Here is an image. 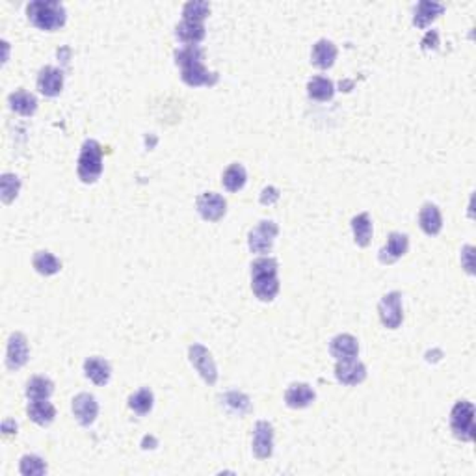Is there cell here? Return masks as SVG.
I'll list each match as a JSON object with an SVG mask.
<instances>
[{"instance_id":"obj_1","label":"cell","mask_w":476,"mask_h":476,"mask_svg":"<svg viewBox=\"0 0 476 476\" xmlns=\"http://www.w3.org/2000/svg\"><path fill=\"white\" fill-rule=\"evenodd\" d=\"M175 64L181 67V79L192 88L196 86H214L218 73H211L203 66V49L190 45L175 52Z\"/></svg>"},{"instance_id":"obj_2","label":"cell","mask_w":476,"mask_h":476,"mask_svg":"<svg viewBox=\"0 0 476 476\" xmlns=\"http://www.w3.org/2000/svg\"><path fill=\"white\" fill-rule=\"evenodd\" d=\"M251 289L261 301H272L279 292L277 261L272 257H259L251 262Z\"/></svg>"},{"instance_id":"obj_3","label":"cell","mask_w":476,"mask_h":476,"mask_svg":"<svg viewBox=\"0 0 476 476\" xmlns=\"http://www.w3.org/2000/svg\"><path fill=\"white\" fill-rule=\"evenodd\" d=\"M26 16L35 28L54 32L66 25V6L56 0H34L26 6Z\"/></svg>"},{"instance_id":"obj_4","label":"cell","mask_w":476,"mask_h":476,"mask_svg":"<svg viewBox=\"0 0 476 476\" xmlns=\"http://www.w3.org/2000/svg\"><path fill=\"white\" fill-rule=\"evenodd\" d=\"M79 177L86 185L95 182L103 173V147L99 141L86 140L82 144L81 156H79Z\"/></svg>"},{"instance_id":"obj_5","label":"cell","mask_w":476,"mask_h":476,"mask_svg":"<svg viewBox=\"0 0 476 476\" xmlns=\"http://www.w3.org/2000/svg\"><path fill=\"white\" fill-rule=\"evenodd\" d=\"M451 428L454 436L461 441H472L475 439V406L471 402L460 400L452 407Z\"/></svg>"},{"instance_id":"obj_6","label":"cell","mask_w":476,"mask_h":476,"mask_svg":"<svg viewBox=\"0 0 476 476\" xmlns=\"http://www.w3.org/2000/svg\"><path fill=\"white\" fill-rule=\"evenodd\" d=\"M277 233H279V227H277L276 221L272 220H262L259 221V226L253 227L248 235V248L253 253H268L274 246V240H276Z\"/></svg>"},{"instance_id":"obj_7","label":"cell","mask_w":476,"mask_h":476,"mask_svg":"<svg viewBox=\"0 0 476 476\" xmlns=\"http://www.w3.org/2000/svg\"><path fill=\"white\" fill-rule=\"evenodd\" d=\"M378 313H380L381 324L387 330H398L404 320V309H402V294L400 292H389L378 303Z\"/></svg>"},{"instance_id":"obj_8","label":"cell","mask_w":476,"mask_h":476,"mask_svg":"<svg viewBox=\"0 0 476 476\" xmlns=\"http://www.w3.org/2000/svg\"><path fill=\"white\" fill-rule=\"evenodd\" d=\"M188 359H190L192 366L199 372V376L209 385H214L216 380H218V368H216V363L212 359L211 352L207 350L203 344H192L188 348Z\"/></svg>"},{"instance_id":"obj_9","label":"cell","mask_w":476,"mask_h":476,"mask_svg":"<svg viewBox=\"0 0 476 476\" xmlns=\"http://www.w3.org/2000/svg\"><path fill=\"white\" fill-rule=\"evenodd\" d=\"M196 207L201 218L207 221L221 220L227 212V201L224 199V196L214 194V192H205V194H201L196 201Z\"/></svg>"},{"instance_id":"obj_10","label":"cell","mask_w":476,"mask_h":476,"mask_svg":"<svg viewBox=\"0 0 476 476\" xmlns=\"http://www.w3.org/2000/svg\"><path fill=\"white\" fill-rule=\"evenodd\" d=\"M30 357L28 341L23 333H11L8 339V350H6V365L10 371H19L25 366Z\"/></svg>"},{"instance_id":"obj_11","label":"cell","mask_w":476,"mask_h":476,"mask_svg":"<svg viewBox=\"0 0 476 476\" xmlns=\"http://www.w3.org/2000/svg\"><path fill=\"white\" fill-rule=\"evenodd\" d=\"M71 410H73V415L79 421V424L82 426H90L93 424L99 415V404H97L95 396L90 395V393H81L73 398V404H71Z\"/></svg>"},{"instance_id":"obj_12","label":"cell","mask_w":476,"mask_h":476,"mask_svg":"<svg viewBox=\"0 0 476 476\" xmlns=\"http://www.w3.org/2000/svg\"><path fill=\"white\" fill-rule=\"evenodd\" d=\"M253 454L259 460H268L274 454V426L268 421H259L253 430Z\"/></svg>"},{"instance_id":"obj_13","label":"cell","mask_w":476,"mask_h":476,"mask_svg":"<svg viewBox=\"0 0 476 476\" xmlns=\"http://www.w3.org/2000/svg\"><path fill=\"white\" fill-rule=\"evenodd\" d=\"M335 378L342 385H359L366 378V366L357 357L348 361H337Z\"/></svg>"},{"instance_id":"obj_14","label":"cell","mask_w":476,"mask_h":476,"mask_svg":"<svg viewBox=\"0 0 476 476\" xmlns=\"http://www.w3.org/2000/svg\"><path fill=\"white\" fill-rule=\"evenodd\" d=\"M37 90L45 97L60 95L64 90V73L58 67L47 66L37 75Z\"/></svg>"},{"instance_id":"obj_15","label":"cell","mask_w":476,"mask_h":476,"mask_svg":"<svg viewBox=\"0 0 476 476\" xmlns=\"http://www.w3.org/2000/svg\"><path fill=\"white\" fill-rule=\"evenodd\" d=\"M407 248H410V238H407V235H404V233H391L389 238H387V244L381 248L380 261L383 265H393L400 257L406 255Z\"/></svg>"},{"instance_id":"obj_16","label":"cell","mask_w":476,"mask_h":476,"mask_svg":"<svg viewBox=\"0 0 476 476\" xmlns=\"http://www.w3.org/2000/svg\"><path fill=\"white\" fill-rule=\"evenodd\" d=\"M330 354L335 357L337 361H348V359H356L359 354V342L354 335L342 333L331 339L330 342Z\"/></svg>"},{"instance_id":"obj_17","label":"cell","mask_w":476,"mask_h":476,"mask_svg":"<svg viewBox=\"0 0 476 476\" xmlns=\"http://www.w3.org/2000/svg\"><path fill=\"white\" fill-rule=\"evenodd\" d=\"M316 395L307 383H292L285 391V404L292 410H303L315 402Z\"/></svg>"},{"instance_id":"obj_18","label":"cell","mask_w":476,"mask_h":476,"mask_svg":"<svg viewBox=\"0 0 476 476\" xmlns=\"http://www.w3.org/2000/svg\"><path fill=\"white\" fill-rule=\"evenodd\" d=\"M337 60V47L333 41L320 40L316 41L311 50V64L318 69H330Z\"/></svg>"},{"instance_id":"obj_19","label":"cell","mask_w":476,"mask_h":476,"mask_svg":"<svg viewBox=\"0 0 476 476\" xmlns=\"http://www.w3.org/2000/svg\"><path fill=\"white\" fill-rule=\"evenodd\" d=\"M419 226L428 236L439 235V231L443 229V218L439 207L434 205V203H424L421 212H419Z\"/></svg>"},{"instance_id":"obj_20","label":"cell","mask_w":476,"mask_h":476,"mask_svg":"<svg viewBox=\"0 0 476 476\" xmlns=\"http://www.w3.org/2000/svg\"><path fill=\"white\" fill-rule=\"evenodd\" d=\"M84 374L95 385H106L112 376L110 363L100 359V357H88L84 361Z\"/></svg>"},{"instance_id":"obj_21","label":"cell","mask_w":476,"mask_h":476,"mask_svg":"<svg viewBox=\"0 0 476 476\" xmlns=\"http://www.w3.org/2000/svg\"><path fill=\"white\" fill-rule=\"evenodd\" d=\"M175 35L177 40L185 43L186 47L197 45V43L205 40V25L203 23H196V21L182 19L181 25H177Z\"/></svg>"},{"instance_id":"obj_22","label":"cell","mask_w":476,"mask_h":476,"mask_svg":"<svg viewBox=\"0 0 476 476\" xmlns=\"http://www.w3.org/2000/svg\"><path fill=\"white\" fill-rule=\"evenodd\" d=\"M26 413L40 426H49L56 419V407L49 400H30L26 406Z\"/></svg>"},{"instance_id":"obj_23","label":"cell","mask_w":476,"mask_h":476,"mask_svg":"<svg viewBox=\"0 0 476 476\" xmlns=\"http://www.w3.org/2000/svg\"><path fill=\"white\" fill-rule=\"evenodd\" d=\"M445 11V6L439 4V2H431V0H422L419 2L415 8V16H413V25L417 28H424L428 26L434 19L441 16Z\"/></svg>"},{"instance_id":"obj_24","label":"cell","mask_w":476,"mask_h":476,"mask_svg":"<svg viewBox=\"0 0 476 476\" xmlns=\"http://www.w3.org/2000/svg\"><path fill=\"white\" fill-rule=\"evenodd\" d=\"M352 231H354V240L359 248H366L372 240V220L366 212H361L352 218Z\"/></svg>"},{"instance_id":"obj_25","label":"cell","mask_w":476,"mask_h":476,"mask_svg":"<svg viewBox=\"0 0 476 476\" xmlns=\"http://www.w3.org/2000/svg\"><path fill=\"white\" fill-rule=\"evenodd\" d=\"M8 103H10V108L13 112L21 115H34L35 110H37V99H35L32 93L25 90H17L13 91L10 97H8Z\"/></svg>"},{"instance_id":"obj_26","label":"cell","mask_w":476,"mask_h":476,"mask_svg":"<svg viewBox=\"0 0 476 476\" xmlns=\"http://www.w3.org/2000/svg\"><path fill=\"white\" fill-rule=\"evenodd\" d=\"M54 393V383L49 378L34 376L26 383V398L28 400H49Z\"/></svg>"},{"instance_id":"obj_27","label":"cell","mask_w":476,"mask_h":476,"mask_svg":"<svg viewBox=\"0 0 476 476\" xmlns=\"http://www.w3.org/2000/svg\"><path fill=\"white\" fill-rule=\"evenodd\" d=\"M248 181L246 168L242 164H231L221 177V185L226 186L229 192H238L244 188Z\"/></svg>"},{"instance_id":"obj_28","label":"cell","mask_w":476,"mask_h":476,"mask_svg":"<svg viewBox=\"0 0 476 476\" xmlns=\"http://www.w3.org/2000/svg\"><path fill=\"white\" fill-rule=\"evenodd\" d=\"M333 93H335V86L330 79H324V76H315L307 84V95L315 100H320V103L330 100Z\"/></svg>"},{"instance_id":"obj_29","label":"cell","mask_w":476,"mask_h":476,"mask_svg":"<svg viewBox=\"0 0 476 476\" xmlns=\"http://www.w3.org/2000/svg\"><path fill=\"white\" fill-rule=\"evenodd\" d=\"M32 265L41 276H54L62 270V262L50 251H37L32 259Z\"/></svg>"},{"instance_id":"obj_30","label":"cell","mask_w":476,"mask_h":476,"mask_svg":"<svg viewBox=\"0 0 476 476\" xmlns=\"http://www.w3.org/2000/svg\"><path fill=\"white\" fill-rule=\"evenodd\" d=\"M21 190V179L13 173H4L0 177V197L4 205H10L11 201H16Z\"/></svg>"},{"instance_id":"obj_31","label":"cell","mask_w":476,"mask_h":476,"mask_svg":"<svg viewBox=\"0 0 476 476\" xmlns=\"http://www.w3.org/2000/svg\"><path fill=\"white\" fill-rule=\"evenodd\" d=\"M153 404H155V396L149 389H140L129 398V407L138 415H147L153 410Z\"/></svg>"},{"instance_id":"obj_32","label":"cell","mask_w":476,"mask_h":476,"mask_svg":"<svg viewBox=\"0 0 476 476\" xmlns=\"http://www.w3.org/2000/svg\"><path fill=\"white\" fill-rule=\"evenodd\" d=\"M221 404H224L231 413H238V415H244V413H248V411L251 410L250 398L238 391L226 393V395L221 396Z\"/></svg>"},{"instance_id":"obj_33","label":"cell","mask_w":476,"mask_h":476,"mask_svg":"<svg viewBox=\"0 0 476 476\" xmlns=\"http://www.w3.org/2000/svg\"><path fill=\"white\" fill-rule=\"evenodd\" d=\"M19 471L21 475L25 476H41L47 472V463L43 458L34 456V454H26V456L21 458Z\"/></svg>"},{"instance_id":"obj_34","label":"cell","mask_w":476,"mask_h":476,"mask_svg":"<svg viewBox=\"0 0 476 476\" xmlns=\"http://www.w3.org/2000/svg\"><path fill=\"white\" fill-rule=\"evenodd\" d=\"M211 13V4L203 2V0H190L186 2L182 8V17L185 21H196V23H203L207 16Z\"/></svg>"},{"instance_id":"obj_35","label":"cell","mask_w":476,"mask_h":476,"mask_svg":"<svg viewBox=\"0 0 476 476\" xmlns=\"http://www.w3.org/2000/svg\"><path fill=\"white\" fill-rule=\"evenodd\" d=\"M461 266L465 268L467 274H475V248L465 246L461 250Z\"/></svg>"},{"instance_id":"obj_36","label":"cell","mask_w":476,"mask_h":476,"mask_svg":"<svg viewBox=\"0 0 476 476\" xmlns=\"http://www.w3.org/2000/svg\"><path fill=\"white\" fill-rule=\"evenodd\" d=\"M277 199H279V190H277V188H274V186H268V188H265V190H262V194H261L262 205H274Z\"/></svg>"},{"instance_id":"obj_37","label":"cell","mask_w":476,"mask_h":476,"mask_svg":"<svg viewBox=\"0 0 476 476\" xmlns=\"http://www.w3.org/2000/svg\"><path fill=\"white\" fill-rule=\"evenodd\" d=\"M437 45H439V34H437V30H430L424 35V40H422V49L436 50Z\"/></svg>"},{"instance_id":"obj_38","label":"cell","mask_w":476,"mask_h":476,"mask_svg":"<svg viewBox=\"0 0 476 476\" xmlns=\"http://www.w3.org/2000/svg\"><path fill=\"white\" fill-rule=\"evenodd\" d=\"M2 431H4V436H10V434H17V422L4 421V424H2Z\"/></svg>"}]
</instances>
